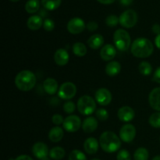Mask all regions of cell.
Returning a JSON list of instances; mask_svg holds the SVG:
<instances>
[{
    "mask_svg": "<svg viewBox=\"0 0 160 160\" xmlns=\"http://www.w3.org/2000/svg\"><path fill=\"white\" fill-rule=\"evenodd\" d=\"M154 51V46L150 40L145 38H138L131 44V52L134 57L144 59L151 56Z\"/></svg>",
    "mask_w": 160,
    "mask_h": 160,
    "instance_id": "6da1fadb",
    "label": "cell"
},
{
    "mask_svg": "<svg viewBox=\"0 0 160 160\" xmlns=\"http://www.w3.org/2000/svg\"><path fill=\"white\" fill-rule=\"evenodd\" d=\"M99 145L102 149L107 153L116 152L121 147L120 138L112 131L103 132L99 138Z\"/></svg>",
    "mask_w": 160,
    "mask_h": 160,
    "instance_id": "7a4b0ae2",
    "label": "cell"
},
{
    "mask_svg": "<svg viewBox=\"0 0 160 160\" xmlns=\"http://www.w3.org/2000/svg\"><path fill=\"white\" fill-rule=\"evenodd\" d=\"M37 82L35 74L31 70H22L15 78V85L22 92H29L34 88Z\"/></svg>",
    "mask_w": 160,
    "mask_h": 160,
    "instance_id": "3957f363",
    "label": "cell"
},
{
    "mask_svg": "<svg viewBox=\"0 0 160 160\" xmlns=\"http://www.w3.org/2000/svg\"><path fill=\"white\" fill-rule=\"evenodd\" d=\"M113 42L120 51H128L131 45V36L125 30L118 29L113 34Z\"/></svg>",
    "mask_w": 160,
    "mask_h": 160,
    "instance_id": "277c9868",
    "label": "cell"
},
{
    "mask_svg": "<svg viewBox=\"0 0 160 160\" xmlns=\"http://www.w3.org/2000/svg\"><path fill=\"white\" fill-rule=\"evenodd\" d=\"M78 109L81 114L84 116L92 115L96 109V103L95 99L89 95H83L78 99Z\"/></svg>",
    "mask_w": 160,
    "mask_h": 160,
    "instance_id": "5b68a950",
    "label": "cell"
},
{
    "mask_svg": "<svg viewBox=\"0 0 160 160\" xmlns=\"http://www.w3.org/2000/svg\"><path fill=\"white\" fill-rule=\"evenodd\" d=\"M120 24L125 28H131L138 22V14L134 9H128L124 11L119 17Z\"/></svg>",
    "mask_w": 160,
    "mask_h": 160,
    "instance_id": "8992f818",
    "label": "cell"
},
{
    "mask_svg": "<svg viewBox=\"0 0 160 160\" xmlns=\"http://www.w3.org/2000/svg\"><path fill=\"white\" fill-rule=\"evenodd\" d=\"M77 87L73 83L65 82L61 84L58 91V95L63 100L72 99L76 95Z\"/></svg>",
    "mask_w": 160,
    "mask_h": 160,
    "instance_id": "52a82bcc",
    "label": "cell"
},
{
    "mask_svg": "<svg viewBox=\"0 0 160 160\" xmlns=\"http://www.w3.org/2000/svg\"><path fill=\"white\" fill-rule=\"evenodd\" d=\"M63 129L69 133H74L79 131L81 128V120L78 116L70 115L64 119V122L62 123Z\"/></svg>",
    "mask_w": 160,
    "mask_h": 160,
    "instance_id": "ba28073f",
    "label": "cell"
},
{
    "mask_svg": "<svg viewBox=\"0 0 160 160\" xmlns=\"http://www.w3.org/2000/svg\"><path fill=\"white\" fill-rule=\"evenodd\" d=\"M136 137V128L131 123L124 124L120 130V138L123 142L131 143Z\"/></svg>",
    "mask_w": 160,
    "mask_h": 160,
    "instance_id": "9c48e42d",
    "label": "cell"
},
{
    "mask_svg": "<svg viewBox=\"0 0 160 160\" xmlns=\"http://www.w3.org/2000/svg\"><path fill=\"white\" fill-rule=\"evenodd\" d=\"M67 31L72 34H78L82 33L86 28L85 23L84 20L79 17L72 18L67 23Z\"/></svg>",
    "mask_w": 160,
    "mask_h": 160,
    "instance_id": "30bf717a",
    "label": "cell"
},
{
    "mask_svg": "<svg viewBox=\"0 0 160 160\" xmlns=\"http://www.w3.org/2000/svg\"><path fill=\"white\" fill-rule=\"evenodd\" d=\"M95 98L97 102L101 106H108L112 102V94L108 89L102 88L96 91Z\"/></svg>",
    "mask_w": 160,
    "mask_h": 160,
    "instance_id": "8fae6325",
    "label": "cell"
},
{
    "mask_svg": "<svg viewBox=\"0 0 160 160\" xmlns=\"http://www.w3.org/2000/svg\"><path fill=\"white\" fill-rule=\"evenodd\" d=\"M32 153L37 159L42 160L49 156V150L45 143L38 142L33 145Z\"/></svg>",
    "mask_w": 160,
    "mask_h": 160,
    "instance_id": "7c38bea8",
    "label": "cell"
},
{
    "mask_svg": "<svg viewBox=\"0 0 160 160\" xmlns=\"http://www.w3.org/2000/svg\"><path fill=\"white\" fill-rule=\"evenodd\" d=\"M117 117H118L119 120H121L122 122L128 123L134 120V117H135V112L131 107L124 106L119 109L118 112H117Z\"/></svg>",
    "mask_w": 160,
    "mask_h": 160,
    "instance_id": "4fadbf2b",
    "label": "cell"
},
{
    "mask_svg": "<svg viewBox=\"0 0 160 160\" xmlns=\"http://www.w3.org/2000/svg\"><path fill=\"white\" fill-rule=\"evenodd\" d=\"M117 55L115 47L110 44L104 45L100 50V57L104 61H112Z\"/></svg>",
    "mask_w": 160,
    "mask_h": 160,
    "instance_id": "5bb4252c",
    "label": "cell"
},
{
    "mask_svg": "<svg viewBox=\"0 0 160 160\" xmlns=\"http://www.w3.org/2000/svg\"><path fill=\"white\" fill-rule=\"evenodd\" d=\"M70 56L68 52L64 48H59L56 51L54 54V61L58 66H65L68 63Z\"/></svg>",
    "mask_w": 160,
    "mask_h": 160,
    "instance_id": "9a60e30c",
    "label": "cell"
},
{
    "mask_svg": "<svg viewBox=\"0 0 160 160\" xmlns=\"http://www.w3.org/2000/svg\"><path fill=\"white\" fill-rule=\"evenodd\" d=\"M148 102L153 109L160 112V88H156L150 92Z\"/></svg>",
    "mask_w": 160,
    "mask_h": 160,
    "instance_id": "2e32d148",
    "label": "cell"
},
{
    "mask_svg": "<svg viewBox=\"0 0 160 160\" xmlns=\"http://www.w3.org/2000/svg\"><path fill=\"white\" fill-rule=\"evenodd\" d=\"M99 148V142L95 138H88L85 140L84 143V151L89 155H93L98 152Z\"/></svg>",
    "mask_w": 160,
    "mask_h": 160,
    "instance_id": "e0dca14e",
    "label": "cell"
},
{
    "mask_svg": "<svg viewBox=\"0 0 160 160\" xmlns=\"http://www.w3.org/2000/svg\"><path fill=\"white\" fill-rule=\"evenodd\" d=\"M98 125V120L92 117H87L82 123V129L87 134H91L96 131Z\"/></svg>",
    "mask_w": 160,
    "mask_h": 160,
    "instance_id": "ac0fdd59",
    "label": "cell"
},
{
    "mask_svg": "<svg viewBox=\"0 0 160 160\" xmlns=\"http://www.w3.org/2000/svg\"><path fill=\"white\" fill-rule=\"evenodd\" d=\"M43 88L45 92L50 95H53L58 92V83L54 78H48L45 80L43 83Z\"/></svg>",
    "mask_w": 160,
    "mask_h": 160,
    "instance_id": "d6986e66",
    "label": "cell"
},
{
    "mask_svg": "<svg viewBox=\"0 0 160 160\" xmlns=\"http://www.w3.org/2000/svg\"><path fill=\"white\" fill-rule=\"evenodd\" d=\"M63 135L64 132L62 128L59 126H56L52 128L48 132V139L52 142L56 143V142H59L62 140Z\"/></svg>",
    "mask_w": 160,
    "mask_h": 160,
    "instance_id": "ffe728a7",
    "label": "cell"
},
{
    "mask_svg": "<svg viewBox=\"0 0 160 160\" xmlns=\"http://www.w3.org/2000/svg\"><path fill=\"white\" fill-rule=\"evenodd\" d=\"M104 44V38L99 34H95L91 36L88 40V45L92 49H98Z\"/></svg>",
    "mask_w": 160,
    "mask_h": 160,
    "instance_id": "44dd1931",
    "label": "cell"
},
{
    "mask_svg": "<svg viewBox=\"0 0 160 160\" xmlns=\"http://www.w3.org/2000/svg\"><path fill=\"white\" fill-rule=\"evenodd\" d=\"M43 23L44 21L42 20V17L34 15L29 17L27 24H28V28L31 31H38V30L42 28V26H43Z\"/></svg>",
    "mask_w": 160,
    "mask_h": 160,
    "instance_id": "7402d4cb",
    "label": "cell"
},
{
    "mask_svg": "<svg viewBox=\"0 0 160 160\" xmlns=\"http://www.w3.org/2000/svg\"><path fill=\"white\" fill-rule=\"evenodd\" d=\"M121 65L117 61H111L106 66V73L109 77H115L120 73Z\"/></svg>",
    "mask_w": 160,
    "mask_h": 160,
    "instance_id": "603a6c76",
    "label": "cell"
},
{
    "mask_svg": "<svg viewBox=\"0 0 160 160\" xmlns=\"http://www.w3.org/2000/svg\"><path fill=\"white\" fill-rule=\"evenodd\" d=\"M66 152L63 148L59 146L53 147L49 151V156L54 160H61L65 157Z\"/></svg>",
    "mask_w": 160,
    "mask_h": 160,
    "instance_id": "cb8c5ba5",
    "label": "cell"
},
{
    "mask_svg": "<svg viewBox=\"0 0 160 160\" xmlns=\"http://www.w3.org/2000/svg\"><path fill=\"white\" fill-rule=\"evenodd\" d=\"M73 52L78 57H83L88 52L87 47L82 42H76L73 45Z\"/></svg>",
    "mask_w": 160,
    "mask_h": 160,
    "instance_id": "d4e9b609",
    "label": "cell"
},
{
    "mask_svg": "<svg viewBox=\"0 0 160 160\" xmlns=\"http://www.w3.org/2000/svg\"><path fill=\"white\" fill-rule=\"evenodd\" d=\"M62 0H42V5L47 10L52 11L58 9L61 5Z\"/></svg>",
    "mask_w": 160,
    "mask_h": 160,
    "instance_id": "484cf974",
    "label": "cell"
},
{
    "mask_svg": "<svg viewBox=\"0 0 160 160\" xmlns=\"http://www.w3.org/2000/svg\"><path fill=\"white\" fill-rule=\"evenodd\" d=\"M40 8L39 0H28L25 4V10L28 13H35Z\"/></svg>",
    "mask_w": 160,
    "mask_h": 160,
    "instance_id": "4316f807",
    "label": "cell"
},
{
    "mask_svg": "<svg viewBox=\"0 0 160 160\" xmlns=\"http://www.w3.org/2000/svg\"><path fill=\"white\" fill-rule=\"evenodd\" d=\"M149 158V152L145 148L141 147L136 149L134 153V160H148Z\"/></svg>",
    "mask_w": 160,
    "mask_h": 160,
    "instance_id": "83f0119b",
    "label": "cell"
},
{
    "mask_svg": "<svg viewBox=\"0 0 160 160\" xmlns=\"http://www.w3.org/2000/svg\"><path fill=\"white\" fill-rule=\"evenodd\" d=\"M138 70L141 73V74L144 75V76H148L152 73V67L151 64L147 61H143L141 62L138 66Z\"/></svg>",
    "mask_w": 160,
    "mask_h": 160,
    "instance_id": "f1b7e54d",
    "label": "cell"
},
{
    "mask_svg": "<svg viewBox=\"0 0 160 160\" xmlns=\"http://www.w3.org/2000/svg\"><path fill=\"white\" fill-rule=\"evenodd\" d=\"M148 123L155 128H160V112H154L150 116Z\"/></svg>",
    "mask_w": 160,
    "mask_h": 160,
    "instance_id": "f546056e",
    "label": "cell"
},
{
    "mask_svg": "<svg viewBox=\"0 0 160 160\" xmlns=\"http://www.w3.org/2000/svg\"><path fill=\"white\" fill-rule=\"evenodd\" d=\"M69 160H87V157L84 152L78 149H74L69 155Z\"/></svg>",
    "mask_w": 160,
    "mask_h": 160,
    "instance_id": "4dcf8cb0",
    "label": "cell"
},
{
    "mask_svg": "<svg viewBox=\"0 0 160 160\" xmlns=\"http://www.w3.org/2000/svg\"><path fill=\"white\" fill-rule=\"evenodd\" d=\"M119 23H120V19L116 15H109L106 19V25L110 28H114V27L117 26Z\"/></svg>",
    "mask_w": 160,
    "mask_h": 160,
    "instance_id": "1f68e13d",
    "label": "cell"
},
{
    "mask_svg": "<svg viewBox=\"0 0 160 160\" xmlns=\"http://www.w3.org/2000/svg\"><path fill=\"white\" fill-rule=\"evenodd\" d=\"M95 115L100 121H106L109 118V112L106 109H103V108L98 109L95 112Z\"/></svg>",
    "mask_w": 160,
    "mask_h": 160,
    "instance_id": "d6a6232c",
    "label": "cell"
},
{
    "mask_svg": "<svg viewBox=\"0 0 160 160\" xmlns=\"http://www.w3.org/2000/svg\"><path fill=\"white\" fill-rule=\"evenodd\" d=\"M76 109V105L72 101H67V102L64 103L63 105V110L66 113L71 114Z\"/></svg>",
    "mask_w": 160,
    "mask_h": 160,
    "instance_id": "836d02e7",
    "label": "cell"
},
{
    "mask_svg": "<svg viewBox=\"0 0 160 160\" xmlns=\"http://www.w3.org/2000/svg\"><path fill=\"white\" fill-rule=\"evenodd\" d=\"M117 160H131V154L129 152L125 149L120 150L117 153Z\"/></svg>",
    "mask_w": 160,
    "mask_h": 160,
    "instance_id": "e575fe53",
    "label": "cell"
},
{
    "mask_svg": "<svg viewBox=\"0 0 160 160\" xmlns=\"http://www.w3.org/2000/svg\"><path fill=\"white\" fill-rule=\"evenodd\" d=\"M43 28L46 31H52L55 28V23L51 19H45L43 23Z\"/></svg>",
    "mask_w": 160,
    "mask_h": 160,
    "instance_id": "d590c367",
    "label": "cell"
},
{
    "mask_svg": "<svg viewBox=\"0 0 160 160\" xmlns=\"http://www.w3.org/2000/svg\"><path fill=\"white\" fill-rule=\"evenodd\" d=\"M52 121L54 123L56 126H59V125L62 124L64 122V119L62 115L60 114H54L52 117Z\"/></svg>",
    "mask_w": 160,
    "mask_h": 160,
    "instance_id": "8d00e7d4",
    "label": "cell"
},
{
    "mask_svg": "<svg viewBox=\"0 0 160 160\" xmlns=\"http://www.w3.org/2000/svg\"><path fill=\"white\" fill-rule=\"evenodd\" d=\"M86 28H88L89 31H95L98 29V25L95 21H90L86 25Z\"/></svg>",
    "mask_w": 160,
    "mask_h": 160,
    "instance_id": "74e56055",
    "label": "cell"
},
{
    "mask_svg": "<svg viewBox=\"0 0 160 160\" xmlns=\"http://www.w3.org/2000/svg\"><path fill=\"white\" fill-rule=\"evenodd\" d=\"M152 80L155 82L160 84V67H158L156 70V71H155L154 74H153Z\"/></svg>",
    "mask_w": 160,
    "mask_h": 160,
    "instance_id": "f35d334b",
    "label": "cell"
},
{
    "mask_svg": "<svg viewBox=\"0 0 160 160\" xmlns=\"http://www.w3.org/2000/svg\"><path fill=\"white\" fill-rule=\"evenodd\" d=\"M152 31L154 34H157V35H159L160 34V25L158 24V23H155L154 25L152 26Z\"/></svg>",
    "mask_w": 160,
    "mask_h": 160,
    "instance_id": "ab89813d",
    "label": "cell"
},
{
    "mask_svg": "<svg viewBox=\"0 0 160 160\" xmlns=\"http://www.w3.org/2000/svg\"><path fill=\"white\" fill-rule=\"evenodd\" d=\"M14 160H33V159L28 155H20V156H17Z\"/></svg>",
    "mask_w": 160,
    "mask_h": 160,
    "instance_id": "60d3db41",
    "label": "cell"
},
{
    "mask_svg": "<svg viewBox=\"0 0 160 160\" xmlns=\"http://www.w3.org/2000/svg\"><path fill=\"white\" fill-rule=\"evenodd\" d=\"M98 2L102 3V4H104V5H109V4H112L116 0H97Z\"/></svg>",
    "mask_w": 160,
    "mask_h": 160,
    "instance_id": "b9f144b4",
    "label": "cell"
},
{
    "mask_svg": "<svg viewBox=\"0 0 160 160\" xmlns=\"http://www.w3.org/2000/svg\"><path fill=\"white\" fill-rule=\"evenodd\" d=\"M155 44H156V47L160 49V34L156 36V38H155Z\"/></svg>",
    "mask_w": 160,
    "mask_h": 160,
    "instance_id": "7bdbcfd3",
    "label": "cell"
},
{
    "mask_svg": "<svg viewBox=\"0 0 160 160\" xmlns=\"http://www.w3.org/2000/svg\"><path fill=\"white\" fill-rule=\"evenodd\" d=\"M133 2V0H120V2L123 5V6H129L130 4H131Z\"/></svg>",
    "mask_w": 160,
    "mask_h": 160,
    "instance_id": "ee69618b",
    "label": "cell"
},
{
    "mask_svg": "<svg viewBox=\"0 0 160 160\" xmlns=\"http://www.w3.org/2000/svg\"><path fill=\"white\" fill-rule=\"evenodd\" d=\"M152 160H160V156H156L153 158Z\"/></svg>",
    "mask_w": 160,
    "mask_h": 160,
    "instance_id": "f6af8a7d",
    "label": "cell"
},
{
    "mask_svg": "<svg viewBox=\"0 0 160 160\" xmlns=\"http://www.w3.org/2000/svg\"><path fill=\"white\" fill-rule=\"evenodd\" d=\"M11 2H18L20 1V0H10Z\"/></svg>",
    "mask_w": 160,
    "mask_h": 160,
    "instance_id": "bcb514c9",
    "label": "cell"
},
{
    "mask_svg": "<svg viewBox=\"0 0 160 160\" xmlns=\"http://www.w3.org/2000/svg\"><path fill=\"white\" fill-rule=\"evenodd\" d=\"M42 160H50V159H49V158L46 157V158H45V159H42Z\"/></svg>",
    "mask_w": 160,
    "mask_h": 160,
    "instance_id": "7dc6e473",
    "label": "cell"
},
{
    "mask_svg": "<svg viewBox=\"0 0 160 160\" xmlns=\"http://www.w3.org/2000/svg\"><path fill=\"white\" fill-rule=\"evenodd\" d=\"M91 160H100V159H92Z\"/></svg>",
    "mask_w": 160,
    "mask_h": 160,
    "instance_id": "c3c4849f",
    "label": "cell"
}]
</instances>
